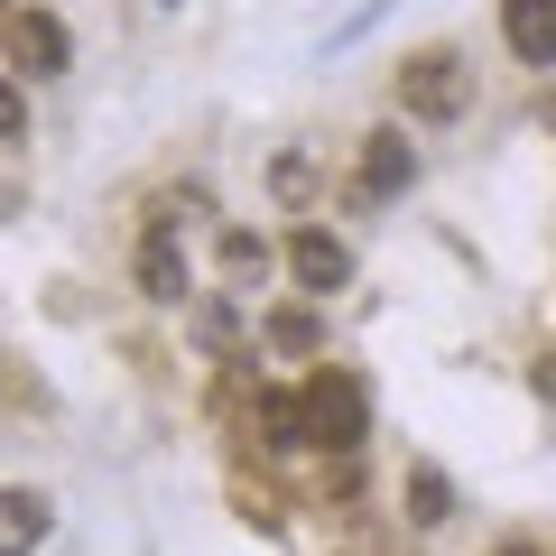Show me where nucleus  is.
<instances>
[{"label":"nucleus","mask_w":556,"mask_h":556,"mask_svg":"<svg viewBox=\"0 0 556 556\" xmlns=\"http://www.w3.org/2000/svg\"><path fill=\"white\" fill-rule=\"evenodd\" d=\"M167 10H186V0H167Z\"/></svg>","instance_id":"18"},{"label":"nucleus","mask_w":556,"mask_h":556,"mask_svg":"<svg viewBox=\"0 0 556 556\" xmlns=\"http://www.w3.org/2000/svg\"><path fill=\"white\" fill-rule=\"evenodd\" d=\"M288 269H298L306 298H334L343 278H353V251H343L334 232H298V241H288Z\"/></svg>","instance_id":"5"},{"label":"nucleus","mask_w":556,"mask_h":556,"mask_svg":"<svg viewBox=\"0 0 556 556\" xmlns=\"http://www.w3.org/2000/svg\"><path fill=\"white\" fill-rule=\"evenodd\" d=\"M501 556H538V547H501Z\"/></svg>","instance_id":"17"},{"label":"nucleus","mask_w":556,"mask_h":556,"mask_svg":"<svg viewBox=\"0 0 556 556\" xmlns=\"http://www.w3.org/2000/svg\"><path fill=\"white\" fill-rule=\"evenodd\" d=\"M445 510H455L445 473H437V464H417V473H408V529H445Z\"/></svg>","instance_id":"10"},{"label":"nucleus","mask_w":556,"mask_h":556,"mask_svg":"<svg viewBox=\"0 0 556 556\" xmlns=\"http://www.w3.org/2000/svg\"><path fill=\"white\" fill-rule=\"evenodd\" d=\"M47 519H56V510H47L38 492H0V556H28L47 538Z\"/></svg>","instance_id":"8"},{"label":"nucleus","mask_w":556,"mask_h":556,"mask_svg":"<svg viewBox=\"0 0 556 556\" xmlns=\"http://www.w3.org/2000/svg\"><path fill=\"white\" fill-rule=\"evenodd\" d=\"M399 102H408L417 121H455V112H464V65L445 56V47L408 56V65H399Z\"/></svg>","instance_id":"2"},{"label":"nucleus","mask_w":556,"mask_h":556,"mask_svg":"<svg viewBox=\"0 0 556 556\" xmlns=\"http://www.w3.org/2000/svg\"><path fill=\"white\" fill-rule=\"evenodd\" d=\"M260 437H269V455L316 445V437H306V408H298V399H269V390H260Z\"/></svg>","instance_id":"9"},{"label":"nucleus","mask_w":556,"mask_h":556,"mask_svg":"<svg viewBox=\"0 0 556 556\" xmlns=\"http://www.w3.org/2000/svg\"><path fill=\"white\" fill-rule=\"evenodd\" d=\"M195 334L204 343H232V306H195Z\"/></svg>","instance_id":"15"},{"label":"nucleus","mask_w":556,"mask_h":556,"mask_svg":"<svg viewBox=\"0 0 556 556\" xmlns=\"http://www.w3.org/2000/svg\"><path fill=\"white\" fill-rule=\"evenodd\" d=\"M390 10H399V0H362L353 20H343V28H334V47H353V38H362V28H380V20H390Z\"/></svg>","instance_id":"13"},{"label":"nucleus","mask_w":556,"mask_h":556,"mask_svg":"<svg viewBox=\"0 0 556 556\" xmlns=\"http://www.w3.org/2000/svg\"><path fill=\"white\" fill-rule=\"evenodd\" d=\"M298 408H306V437L334 445V455H353L362 427H371V390H362V371H334V362H325V371H306Z\"/></svg>","instance_id":"1"},{"label":"nucleus","mask_w":556,"mask_h":556,"mask_svg":"<svg viewBox=\"0 0 556 556\" xmlns=\"http://www.w3.org/2000/svg\"><path fill=\"white\" fill-rule=\"evenodd\" d=\"M139 288H149L159 306H186V288H195V278H186V241L167 232V223L139 241Z\"/></svg>","instance_id":"7"},{"label":"nucleus","mask_w":556,"mask_h":556,"mask_svg":"<svg viewBox=\"0 0 556 556\" xmlns=\"http://www.w3.org/2000/svg\"><path fill=\"white\" fill-rule=\"evenodd\" d=\"M65 56H75V38H65L56 10H20V20H10V65H28V75H65Z\"/></svg>","instance_id":"3"},{"label":"nucleus","mask_w":556,"mask_h":556,"mask_svg":"<svg viewBox=\"0 0 556 556\" xmlns=\"http://www.w3.org/2000/svg\"><path fill=\"white\" fill-rule=\"evenodd\" d=\"M408 177H417V149H408V130H371V139H362V204H390Z\"/></svg>","instance_id":"4"},{"label":"nucleus","mask_w":556,"mask_h":556,"mask_svg":"<svg viewBox=\"0 0 556 556\" xmlns=\"http://www.w3.org/2000/svg\"><path fill=\"white\" fill-rule=\"evenodd\" d=\"M316 334H325L316 306H278V316H269V343H278V353H316Z\"/></svg>","instance_id":"12"},{"label":"nucleus","mask_w":556,"mask_h":556,"mask_svg":"<svg viewBox=\"0 0 556 556\" xmlns=\"http://www.w3.org/2000/svg\"><path fill=\"white\" fill-rule=\"evenodd\" d=\"M501 38L519 65H556V0H501Z\"/></svg>","instance_id":"6"},{"label":"nucleus","mask_w":556,"mask_h":556,"mask_svg":"<svg viewBox=\"0 0 556 556\" xmlns=\"http://www.w3.org/2000/svg\"><path fill=\"white\" fill-rule=\"evenodd\" d=\"M538 390L556 399V343H547V353H538Z\"/></svg>","instance_id":"16"},{"label":"nucleus","mask_w":556,"mask_h":556,"mask_svg":"<svg viewBox=\"0 0 556 556\" xmlns=\"http://www.w3.org/2000/svg\"><path fill=\"white\" fill-rule=\"evenodd\" d=\"M20 130H28V102H20V84L0 75V139H20Z\"/></svg>","instance_id":"14"},{"label":"nucleus","mask_w":556,"mask_h":556,"mask_svg":"<svg viewBox=\"0 0 556 556\" xmlns=\"http://www.w3.org/2000/svg\"><path fill=\"white\" fill-rule=\"evenodd\" d=\"M223 278H232V288H260V278H269V241L260 232H223Z\"/></svg>","instance_id":"11"}]
</instances>
